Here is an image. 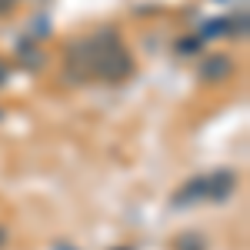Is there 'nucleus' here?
<instances>
[{
    "label": "nucleus",
    "mask_w": 250,
    "mask_h": 250,
    "mask_svg": "<svg viewBox=\"0 0 250 250\" xmlns=\"http://www.w3.org/2000/svg\"><path fill=\"white\" fill-rule=\"evenodd\" d=\"M67 70L77 80H107L117 83L134 70V57L114 30H100L67 47Z\"/></svg>",
    "instance_id": "obj_1"
},
{
    "label": "nucleus",
    "mask_w": 250,
    "mask_h": 250,
    "mask_svg": "<svg viewBox=\"0 0 250 250\" xmlns=\"http://www.w3.org/2000/svg\"><path fill=\"white\" fill-rule=\"evenodd\" d=\"M237 187V177L230 170H213V173H200L187 180L180 190L173 193V204L177 207H187V204H197V200H227Z\"/></svg>",
    "instance_id": "obj_2"
},
{
    "label": "nucleus",
    "mask_w": 250,
    "mask_h": 250,
    "mask_svg": "<svg viewBox=\"0 0 250 250\" xmlns=\"http://www.w3.org/2000/svg\"><path fill=\"white\" fill-rule=\"evenodd\" d=\"M230 74H233V60L224 57V54L207 57V60H204V67H200V77L210 80V83H220V80H227Z\"/></svg>",
    "instance_id": "obj_3"
},
{
    "label": "nucleus",
    "mask_w": 250,
    "mask_h": 250,
    "mask_svg": "<svg viewBox=\"0 0 250 250\" xmlns=\"http://www.w3.org/2000/svg\"><path fill=\"white\" fill-rule=\"evenodd\" d=\"M180 250H204V244H200V237H184Z\"/></svg>",
    "instance_id": "obj_4"
},
{
    "label": "nucleus",
    "mask_w": 250,
    "mask_h": 250,
    "mask_svg": "<svg viewBox=\"0 0 250 250\" xmlns=\"http://www.w3.org/2000/svg\"><path fill=\"white\" fill-rule=\"evenodd\" d=\"M7 80H10V63H7V60L0 57V87H3Z\"/></svg>",
    "instance_id": "obj_5"
},
{
    "label": "nucleus",
    "mask_w": 250,
    "mask_h": 250,
    "mask_svg": "<svg viewBox=\"0 0 250 250\" xmlns=\"http://www.w3.org/2000/svg\"><path fill=\"white\" fill-rule=\"evenodd\" d=\"M7 247V227H3V224H0V250Z\"/></svg>",
    "instance_id": "obj_6"
},
{
    "label": "nucleus",
    "mask_w": 250,
    "mask_h": 250,
    "mask_svg": "<svg viewBox=\"0 0 250 250\" xmlns=\"http://www.w3.org/2000/svg\"><path fill=\"white\" fill-rule=\"evenodd\" d=\"M0 120H3V110H0Z\"/></svg>",
    "instance_id": "obj_7"
},
{
    "label": "nucleus",
    "mask_w": 250,
    "mask_h": 250,
    "mask_svg": "<svg viewBox=\"0 0 250 250\" xmlns=\"http://www.w3.org/2000/svg\"><path fill=\"white\" fill-rule=\"evenodd\" d=\"M120 250H127V247H120Z\"/></svg>",
    "instance_id": "obj_8"
}]
</instances>
